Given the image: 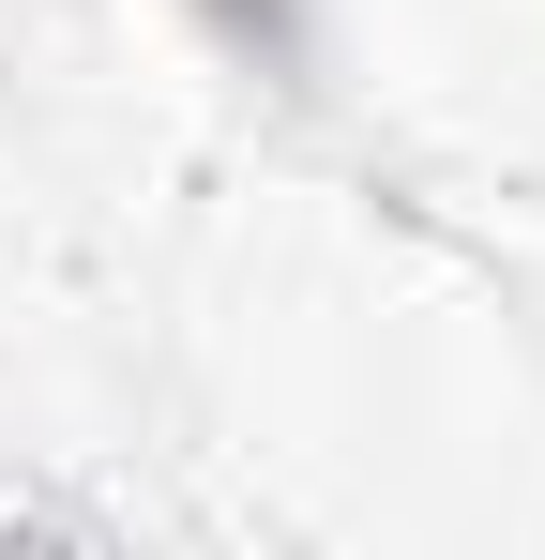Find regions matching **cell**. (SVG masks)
<instances>
[{
	"label": "cell",
	"mask_w": 545,
	"mask_h": 560,
	"mask_svg": "<svg viewBox=\"0 0 545 560\" xmlns=\"http://www.w3.org/2000/svg\"><path fill=\"white\" fill-rule=\"evenodd\" d=\"M212 15H228V31H243L258 61H288V0H212Z\"/></svg>",
	"instance_id": "cell-1"
}]
</instances>
